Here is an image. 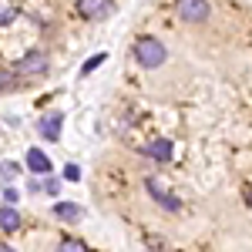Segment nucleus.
Returning <instances> with one entry per match:
<instances>
[{
	"instance_id": "obj_1",
	"label": "nucleus",
	"mask_w": 252,
	"mask_h": 252,
	"mask_svg": "<svg viewBox=\"0 0 252 252\" xmlns=\"http://www.w3.org/2000/svg\"><path fill=\"white\" fill-rule=\"evenodd\" d=\"M135 61L141 64V67L155 71V67H161V64L168 61V47H165L158 37H138L135 40Z\"/></svg>"
},
{
	"instance_id": "obj_2",
	"label": "nucleus",
	"mask_w": 252,
	"mask_h": 252,
	"mask_svg": "<svg viewBox=\"0 0 252 252\" xmlns=\"http://www.w3.org/2000/svg\"><path fill=\"white\" fill-rule=\"evenodd\" d=\"M178 17L189 24H202V20H209V3L205 0H178Z\"/></svg>"
},
{
	"instance_id": "obj_3",
	"label": "nucleus",
	"mask_w": 252,
	"mask_h": 252,
	"mask_svg": "<svg viewBox=\"0 0 252 252\" xmlns=\"http://www.w3.org/2000/svg\"><path fill=\"white\" fill-rule=\"evenodd\" d=\"M115 10V0H78V14L88 20H101Z\"/></svg>"
},
{
	"instance_id": "obj_4",
	"label": "nucleus",
	"mask_w": 252,
	"mask_h": 252,
	"mask_svg": "<svg viewBox=\"0 0 252 252\" xmlns=\"http://www.w3.org/2000/svg\"><path fill=\"white\" fill-rule=\"evenodd\" d=\"M145 185H148V192H152V195L158 198V205H165V209H172V212H178V198H172V192H165L158 178H148Z\"/></svg>"
},
{
	"instance_id": "obj_5",
	"label": "nucleus",
	"mask_w": 252,
	"mask_h": 252,
	"mask_svg": "<svg viewBox=\"0 0 252 252\" xmlns=\"http://www.w3.org/2000/svg\"><path fill=\"white\" fill-rule=\"evenodd\" d=\"M27 168L34 175H47L51 172V158L44 155L40 148H31V152H27Z\"/></svg>"
},
{
	"instance_id": "obj_6",
	"label": "nucleus",
	"mask_w": 252,
	"mask_h": 252,
	"mask_svg": "<svg viewBox=\"0 0 252 252\" xmlns=\"http://www.w3.org/2000/svg\"><path fill=\"white\" fill-rule=\"evenodd\" d=\"M37 131L47 138V141H58V138H61V115L40 118V121H37Z\"/></svg>"
},
{
	"instance_id": "obj_7",
	"label": "nucleus",
	"mask_w": 252,
	"mask_h": 252,
	"mask_svg": "<svg viewBox=\"0 0 252 252\" xmlns=\"http://www.w3.org/2000/svg\"><path fill=\"white\" fill-rule=\"evenodd\" d=\"M20 71L24 74H44L47 71V58L44 54H27V58L20 61Z\"/></svg>"
},
{
	"instance_id": "obj_8",
	"label": "nucleus",
	"mask_w": 252,
	"mask_h": 252,
	"mask_svg": "<svg viewBox=\"0 0 252 252\" xmlns=\"http://www.w3.org/2000/svg\"><path fill=\"white\" fill-rule=\"evenodd\" d=\"M54 215L64 219V222H78V219H84V209L81 205H71V202H58L54 205Z\"/></svg>"
},
{
	"instance_id": "obj_9",
	"label": "nucleus",
	"mask_w": 252,
	"mask_h": 252,
	"mask_svg": "<svg viewBox=\"0 0 252 252\" xmlns=\"http://www.w3.org/2000/svg\"><path fill=\"white\" fill-rule=\"evenodd\" d=\"M0 229H3V232L20 229V215H17V209H14V205H3V209H0Z\"/></svg>"
},
{
	"instance_id": "obj_10",
	"label": "nucleus",
	"mask_w": 252,
	"mask_h": 252,
	"mask_svg": "<svg viewBox=\"0 0 252 252\" xmlns=\"http://www.w3.org/2000/svg\"><path fill=\"white\" fill-rule=\"evenodd\" d=\"M145 155H152L155 161H168L172 158V141H152V145H145Z\"/></svg>"
},
{
	"instance_id": "obj_11",
	"label": "nucleus",
	"mask_w": 252,
	"mask_h": 252,
	"mask_svg": "<svg viewBox=\"0 0 252 252\" xmlns=\"http://www.w3.org/2000/svg\"><path fill=\"white\" fill-rule=\"evenodd\" d=\"M58 252H88V246L78 242V239H64V242L58 246Z\"/></svg>"
},
{
	"instance_id": "obj_12",
	"label": "nucleus",
	"mask_w": 252,
	"mask_h": 252,
	"mask_svg": "<svg viewBox=\"0 0 252 252\" xmlns=\"http://www.w3.org/2000/svg\"><path fill=\"white\" fill-rule=\"evenodd\" d=\"M0 175H3V182H14V178H17V165H14V161H3V165H0Z\"/></svg>"
},
{
	"instance_id": "obj_13",
	"label": "nucleus",
	"mask_w": 252,
	"mask_h": 252,
	"mask_svg": "<svg viewBox=\"0 0 252 252\" xmlns=\"http://www.w3.org/2000/svg\"><path fill=\"white\" fill-rule=\"evenodd\" d=\"M97 64H104V54H94V58H91V61H88V64H84V67H81V74L88 78L91 71H97Z\"/></svg>"
},
{
	"instance_id": "obj_14",
	"label": "nucleus",
	"mask_w": 252,
	"mask_h": 252,
	"mask_svg": "<svg viewBox=\"0 0 252 252\" xmlns=\"http://www.w3.org/2000/svg\"><path fill=\"white\" fill-rule=\"evenodd\" d=\"M14 84H17V78H14L10 71H0V91H10Z\"/></svg>"
},
{
	"instance_id": "obj_15",
	"label": "nucleus",
	"mask_w": 252,
	"mask_h": 252,
	"mask_svg": "<svg viewBox=\"0 0 252 252\" xmlns=\"http://www.w3.org/2000/svg\"><path fill=\"white\" fill-rule=\"evenodd\" d=\"M10 20H14V7H10V3H7V7L0 3V24H10Z\"/></svg>"
},
{
	"instance_id": "obj_16",
	"label": "nucleus",
	"mask_w": 252,
	"mask_h": 252,
	"mask_svg": "<svg viewBox=\"0 0 252 252\" xmlns=\"http://www.w3.org/2000/svg\"><path fill=\"white\" fill-rule=\"evenodd\" d=\"M64 178H67V182H78V178H81V168H78V165H67V168H64Z\"/></svg>"
},
{
	"instance_id": "obj_17",
	"label": "nucleus",
	"mask_w": 252,
	"mask_h": 252,
	"mask_svg": "<svg viewBox=\"0 0 252 252\" xmlns=\"http://www.w3.org/2000/svg\"><path fill=\"white\" fill-rule=\"evenodd\" d=\"M58 178H47V182H44V192H51V195H58Z\"/></svg>"
},
{
	"instance_id": "obj_18",
	"label": "nucleus",
	"mask_w": 252,
	"mask_h": 252,
	"mask_svg": "<svg viewBox=\"0 0 252 252\" xmlns=\"http://www.w3.org/2000/svg\"><path fill=\"white\" fill-rule=\"evenodd\" d=\"M3 198H7V205H14V202H17V192H14V189H7V192H3Z\"/></svg>"
},
{
	"instance_id": "obj_19",
	"label": "nucleus",
	"mask_w": 252,
	"mask_h": 252,
	"mask_svg": "<svg viewBox=\"0 0 252 252\" xmlns=\"http://www.w3.org/2000/svg\"><path fill=\"white\" fill-rule=\"evenodd\" d=\"M0 252H17L14 246H7V242H0Z\"/></svg>"
}]
</instances>
